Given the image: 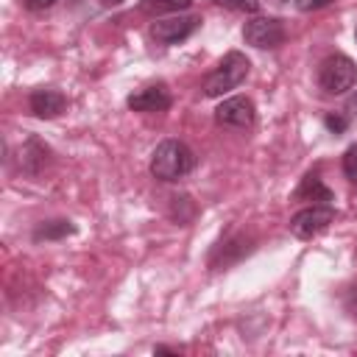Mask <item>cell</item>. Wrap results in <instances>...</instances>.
<instances>
[{
    "label": "cell",
    "mask_w": 357,
    "mask_h": 357,
    "mask_svg": "<svg viewBox=\"0 0 357 357\" xmlns=\"http://www.w3.org/2000/svg\"><path fill=\"white\" fill-rule=\"evenodd\" d=\"M296 198H298V201H312V204H332V201H335L332 190H329L315 173H307V176L301 178V184H298V190H296Z\"/></svg>",
    "instance_id": "30bf717a"
},
{
    "label": "cell",
    "mask_w": 357,
    "mask_h": 357,
    "mask_svg": "<svg viewBox=\"0 0 357 357\" xmlns=\"http://www.w3.org/2000/svg\"><path fill=\"white\" fill-rule=\"evenodd\" d=\"M201 28V17L198 14H170L162 20H153L148 33L156 45H178L184 39H190L195 31Z\"/></svg>",
    "instance_id": "277c9868"
},
{
    "label": "cell",
    "mask_w": 357,
    "mask_h": 357,
    "mask_svg": "<svg viewBox=\"0 0 357 357\" xmlns=\"http://www.w3.org/2000/svg\"><path fill=\"white\" fill-rule=\"evenodd\" d=\"M50 6H56V0H25V8L28 11H45Z\"/></svg>",
    "instance_id": "d6986e66"
},
{
    "label": "cell",
    "mask_w": 357,
    "mask_h": 357,
    "mask_svg": "<svg viewBox=\"0 0 357 357\" xmlns=\"http://www.w3.org/2000/svg\"><path fill=\"white\" fill-rule=\"evenodd\" d=\"M332 220H335V206L332 204H310V206L298 209L290 218V234L298 237V240H312Z\"/></svg>",
    "instance_id": "8992f818"
},
{
    "label": "cell",
    "mask_w": 357,
    "mask_h": 357,
    "mask_svg": "<svg viewBox=\"0 0 357 357\" xmlns=\"http://www.w3.org/2000/svg\"><path fill=\"white\" fill-rule=\"evenodd\" d=\"M343 176L349 181H357V142L349 145L346 153H343Z\"/></svg>",
    "instance_id": "9a60e30c"
},
{
    "label": "cell",
    "mask_w": 357,
    "mask_h": 357,
    "mask_svg": "<svg viewBox=\"0 0 357 357\" xmlns=\"http://www.w3.org/2000/svg\"><path fill=\"white\" fill-rule=\"evenodd\" d=\"M195 167V153L181 139H162L151 153V176L159 181H178Z\"/></svg>",
    "instance_id": "6da1fadb"
},
{
    "label": "cell",
    "mask_w": 357,
    "mask_h": 357,
    "mask_svg": "<svg viewBox=\"0 0 357 357\" xmlns=\"http://www.w3.org/2000/svg\"><path fill=\"white\" fill-rule=\"evenodd\" d=\"M343 307H346V312H349V315L357 321V284H354V287L346 293V301H343Z\"/></svg>",
    "instance_id": "ac0fdd59"
},
{
    "label": "cell",
    "mask_w": 357,
    "mask_h": 357,
    "mask_svg": "<svg viewBox=\"0 0 357 357\" xmlns=\"http://www.w3.org/2000/svg\"><path fill=\"white\" fill-rule=\"evenodd\" d=\"M248 73H251V61L245 59V53H240V50H229L223 59H220V64L204 78V95L206 98H223L226 92H231V89H237L245 78H248Z\"/></svg>",
    "instance_id": "7a4b0ae2"
},
{
    "label": "cell",
    "mask_w": 357,
    "mask_h": 357,
    "mask_svg": "<svg viewBox=\"0 0 357 357\" xmlns=\"http://www.w3.org/2000/svg\"><path fill=\"white\" fill-rule=\"evenodd\" d=\"M173 103L170 98V89L165 84H153V86H145L134 95L126 98V106L131 112H142V114H151V112H167Z\"/></svg>",
    "instance_id": "ba28073f"
},
{
    "label": "cell",
    "mask_w": 357,
    "mask_h": 357,
    "mask_svg": "<svg viewBox=\"0 0 357 357\" xmlns=\"http://www.w3.org/2000/svg\"><path fill=\"white\" fill-rule=\"evenodd\" d=\"M103 6H120V3H126V0H100Z\"/></svg>",
    "instance_id": "7402d4cb"
},
{
    "label": "cell",
    "mask_w": 357,
    "mask_h": 357,
    "mask_svg": "<svg viewBox=\"0 0 357 357\" xmlns=\"http://www.w3.org/2000/svg\"><path fill=\"white\" fill-rule=\"evenodd\" d=\"M332 3L335 0H296V8L304 11V14H310V11H321V8L332 6Z\"/></svg>",
    "instance_id": "e0dca14e"
},
{
    "label": "cell",
    "mask_w": 357,
    "mask_h": 357,
    "mask_svg": "<svg viewBox=\"0 0 357 357\" xmlns=\"http://www.w3.org/2000/svg\"><path fill=\"white\" fill-rule=\"evenodd\" d=\"M346 112H349V114L357 120V89L349 95V100H346Z\"/></svg>",
    "instance_id": "ffe728a7"
},
{
    "label": "cell",
    "mask_w": 357,
    "mask_h": 357,
    "mask_svg": "<svg viewBox=\"0 0 357 357\" xmlns=\"http://www.w3.org/2000/svg\"><path fill=\"white\" fill-rule=\"evenodd\" d=\"M354 39H357V28H354Z\"/></svg>",
    "instance_id": "603a6c76"
},
{
    "label": "cell",
    "mask_w": 357,
    "mask_h": 357,
    "mask_svg": "<svg viewBox=\"0 0 357 357\" xmlns=\"http://www.w3.org/2000/svg\"><path fill=\"white\" fill-rule=\"evenodd\" d=\"M324 126H326L332 134H343V131L349 128V117H346L343 112H329V114L324 117Z\"/></svg>",
    "instance_id": "2e32d148"
},
{
    "label": "cell",
    "mask_w": 357,
    "mask_h": 357,
    "mask_svg": "<svg viewBox=\"0 0 357 357\" xmlns=\"http://www.w3.org/2000/svg\"><path fill=\"white\" fill-rule=\"evenodd\" d=\"M257 120V109L251 103V98L245 95H234V98H226L218 109H215V123L223 126V128H234V131H245L251 128Z\"/></svg>",
    "instance_id": "52a82bcc"
},
{
    "label": "cell",
    "mask_w": 357,
    "mask_h": 357,
    "mask_svg": "<svg viewBox=\"0 0 357 357\" xmlns=\"http://www.w3.org/2000/svg\"><path fill=\"white\" fill-rule=\"evenodd\" d=\"M47 145L45 142H39L36 137H31L25 145H22V151H20V165H22V170L25 173H39L45 165H47Z\"/></svg>",
    "instance_id": "8fae6325"
},
{
    "label": "cell",
    "mask_w": 357,
    "mask_h": 357,
    "mask_svg": "<svg viewBox=\"0 0 357 357\" xmlns=\"http://www.w3.org/2000/svg\"><path fill=\"white\" fill-rule=\"evenodd\" d=\"M192 0H139V11L145 14H181L184 8H190Z\"/></svg>",
    "instance_id": "4fadbf2b"
},
{
    "label": "cell",
    "mask_w": 357,
    "mask_h": 357,
    "mask_svg": "<svg viewBox=\"0 0 357 357\" xmlns=\"http://www.w3.org/2000/svg\"><path fill=\"white\" fill-rule=\"evenodd\" d=\"M215 6H223L229 11H240V14H257L259 11V0H212Z\"/></svg>",
    "instance_id": "5bb4252c"
},
{
    "label": "cell",
    "mask_w": 357,
    "mask_h": 357,
    "mask_svg": "<svg viewBox=\"0 0 357 357\" xmlns=\"http://www.w3.org/2000/svg\"><path fill=\"white\" fill-rule=\"evenodd\" d=\"M70 234H75V226H73V220H64V218H59V220H45V223H39L36 229H33V240L36 243H50V240H64V237H70Z\"/></svg>",
    "instance_id": "7c38bea8"
},
{
    "label": "cell",
    "mask_w": 357,
    "mask_h": 357,
    "mask_svg": "<svg viewBox=\"0 0 357 357\" xmlns=\"http://www.w3.org/2000/svg\"><path fill=\"white\" fill-rule=\"evenodd\" d=\"M28 106L36 117L42 120H53L67 109V98L59 89H33L28 95Z\"/></svg>",
    "instance_id": "9c48e42d"
},
{
    "label": "cell",
    "mask_w": 357,
    "mask_h": 357,
    "mask_svg": "<svg viewBox=\"0 0 357 357\" xmlns=\"http://www.w3.org/2000/svg\"><path fill=\"white\" fill-rule=\"evenodd\" d=\"M357 84V64L343 56V53H332L321 61L318 67V86L326 95H343Z\"/></svg>",
    "instance_id": "3957f363"
},
{
    "label": "cell",
    "mask_w": 357,
    "mask_h": 357,
    "mask_svg": "<svg viewBox=\"0 0 357 357\" xmlns=\"http://www.w3.org/2000/svg\"><path fill=\"white\" fill-rule=\"evenodd\" d=\"M284 22L279 17H259L254 14L245 25H243V39L245 45L257 47V50H276L284 42Z\"/></svg>",
    "instance_id": "5b68a950"
},
{
    "label": "cell",
    "mask_w": 357,
    "mask_h": 357,
    "mask_svg": "<svg viewBox=\"0 0 357 357\" xmlns=\"http://www.w3.org/2000/svg\"><path fill=\"white\" fill-rule=\"evenodd\" d=\"M153 354H176V349H170V346H153Z\"/></svg>",
    "instance_id": "44dd1931"
}]
</instances>
